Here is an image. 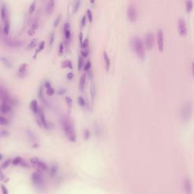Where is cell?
Masks as SVG:
<instances>
[{"instance_id":"6da1fadb","label":"cell","mask_w":194,"mask_h":194,"mask_svg":"<svg viewBox=\"0 0 194 194\" xmlns=\"http://www.w3.org/2000/svg\"><path fill=\"white\" fill-rule=\"evenodd\" d=\"M60 122L62 124V130L64 133V134L71 142L76 141V134L75 131H74V126L71 123V120L67 116H62L60 119Z\"/></svg>"},{"instance_id":"7a4b0ae2","label":"cell","mask_w":194,"mask_h":194,"mask_svg":"<svg viewBox=\"0 0 194 194\" xmlns=\"http://www.w3.org/2000/svg\"><path fill=\"white\" fill-rule=\"evenodd\" d=\"M131 44L134 51L136 52V53H137V55L139 58H141V59H143L144 54H145V49H144L143 40L139 38V37L135 36L132 39Z\"/></svg>"},{"instance_id":"3957f363","label":"cell","mask_w":194,"mask_h":194,"mask_svg":"<svg viewBox=\"0 0 194 194\" xmlns=\"http://www.w3.org/2000/svg\"><path fill=\"white\" fill-rule=\"evenodd\" d=\"M30 163H31V165L39 171H46V170H48L47 165L38 158H32L30 159Z\"/></svg>"},{"instance_id":"277c9868","label":"cell","mask_w":194,"mask_h":194,"mask_svg":"<svg viewBox=\"0 0 194 194\" xmlns=\"http://www.w3.org/2000/svg\"><path fill=\"white\" fill-rule=\"evenodd\" d=\"M2 41L6 46L9 47H13V48H18V47H21L22 46V42L21 40L8 38L7 36L4 37L2 39Z\"/></svg>"},{"instance_id":"5b68a950","label":"cell","mask_w":194,"mask_h":194,"mask_svg":"<svg viewBox=\"0 0 194 194\" xmlns=\"http://www.w3.org/2000/svg\"><path fill=\"white\" fill-rule=\"evenodd\" d=\"M127 18L131 21L134 22L137 18V11L134 5H130L127 11Z\"/></svg>"},{"instance_id":"8992f818","label":"cell","mask_w":194,"mask_h":194,"mask_svg":"<svg viewBox=\"0 0 194 194\" xmlns=\"http://www.w3.org/2000/svg\"><path fill=\"white\" fill-rule=\"evenodd\" d=\"M32 181L37 186H43L44 185V179L42 175L38 172H33L31 177Z\"/></svg>"},{"instance_id":"52a82bcc","label":"cell","mask_w":194,"mask_h":194,"mask_svg":"<svg viewBox=\"0 0 194 194\" xmlns=\"http://www.w3.org/2000/svg\"><path fill=\"white\" fill-rule=\"evenodd\" d=\"M178 31L180 35L181 36H186L187 34L186 24L185 20L183 18H180L178 21Z\"/></svg>"},{"instance_id":"ba28073f","label":"cell","mask_w":194,"mask_h":194,"mask_svg":"<svg viewBox=\"0 0 194 194\" xmlns=\"http://www.w3.org/2000/svg\"><path fill=\"white\" fill-rule=\"evenodd\" d=\"M145 43L148 49H152L154 46V34L152 33H148L145 35Z\"/></svg>"},{"instance_id":"9c48e42d","label":"cell","mask_w":194,"mask_h":194,"mask_svg":"<svg viewBox=\"0 0 194 194\" xmlns=\"http://www.w3.org/2000/svg\"><path fill=\"white\" fill-rule=\"evenodd\" d=\"M0 95H1V99L2 102H5V103H8L9 104H12L13 99L9 96V95L8 93V92L5 90H4V88L2 87L0 89Z\"/></svg>"},{"instance_id":"30bf717a","label":"cell","mask_w":194,"mask_h":194,"mask_svg":"<svg viewBox=\"0 0 194 194\" xmlns=\"http://www.w3.org/2000/svg\"><path fill=\"white\" fill-rule=\"evenodd\" d=\"M163 31L162 29H159L157 33V40H158V47L160 52H162L164 49V37H163Z\"/></svg>"},{"instance_id":"8fae6325","label":"cell","mask_w":194,"mask_h":194,"mask_svg":"<svg viewBox=\"0 0 194 194\" xmlns=\"http://www.w3.org/2000/svg\"><path fill=\"white\" fill-rule=\"evenodd\" d=\"M38 117H39V120L41 122V124L43 125V127L46 129H48V123H47L46 121V117H45V115H44V112L41 109V108H40V110L38 111Z\"/></svg>"},{"instance_id":"7c38bea8","label":"cell","mask_w":194,"mask_h":194,"mask_svg":"<svg viewBox=\"0 0 194 194\" xmlns=\"http://www.w3.org/2000/svg\"><path fill=\"white\" fill-rule=\"evenodd\" d=\"M0 110H1L2 113H8V112L12 111L11 104L2 102L1 104V106H0Z\"/></svg>"},{"instance_id":"4fadbf2b","label":"cell","mask_w":194,"mask_h":194,"mask_svg":"<svg viewBox=\"0 0 194 194\" xmlns=\"http://www.w3.org/2000/svg\"><path fill=\"white\" fill-rule=\"evenodd\" d=\"M27 68H28V64L24 63L19 67L18 71V75L19 77H24L27 73Z\"/></svg>"},{"instance_id":"5bb4252c","label":"cell","mask_w":194,"mask_h":194,"mask_svg":"<svg viewBox=\"0 0 194 194\" xmlns=\"http://www.w3.org/2000/svg\"><path fill=\"white\" fill-rule=\"evenodd\" d=\"M64 34L66 40L71 38V26L68 22H65L64 25Z\"/></svg>"},{"instance_id":"9a60e30c","label":"cell","mask_w":194,"mask_h":194,"mask_svg":"<svg viewBox=\"0 0 194 194\" xmlns=\"http://www.w3.org/2000/svg\"><path fill=\"white\" fill-rule=\"evenodd\" d=\"M184 188L186 193H192V183L189 178H186L184 180Z\"/></svg>"},{"instance_id":"2e32d148","label":"cell","mask_w":194,"mask_h":194,"mask_svg":"<svg viewBox=\"0 0 194 194\" xmlns=\"http://www.w3.org/2000/svg\"><path fill=\"white\" fill-rule=\"evenodd\" d=\"M183 111H186V113L183 114V117H186L187 116H190V117H191V113H192V104H186L185 105V107L183 109H182Z\"/></svg>"},{"instance_id":"e0dca14e","label":"cell","mask_w":194,"mask_h":194,"mask_svg":"<svg viewBox=\"0 0 194 194\" xmlns=\"http://www.w3.org/2000/svg\"><path fill=\"white\" fill-rule=\"evenodd\" d=\"M7 18H8L7 8L5 7V5H2V8H1V18H2V21H8Z\"/></svg>"},{"instance_id":"ac0fdd59","label":"cell","mask_w":194,"mask_h":194,"mask_svg":"<svg viewBox=\"0 0 194 194\" xmlns=\"http://www.w3.org/2000/svg\"><path fill=\"white\" fill-rule=\"evenodd\" d=\"M30 108H31V110L33 111V113L37 115L40 108L39 107L38 103H37L36 100H35V99L32 100V102L30 103Z\"/></svg>"},{"instance_id":"d6986e66","label":"cell","mask_w":194,"mask_h":194,"mask_svg":"<svg viewBox=\"0 0 194 194\" xmlns=\"http://www.w3.org/2000/svg\"><path fill=\"white\" fill-rule=\"evenodd\" d=\"M54 5H55V2H54L53 0H50V1H49L46 3V12L48 13V14H50V13L52 12V10L54 8Z\"/></svg>"},{"instance_id":"ffe728a7","label":"cell","mask_w":194,"mask_h":194,"mask_svg":"<svg viewBox=\"0 0 194 194\" xmlns=\"http://www.w3.org/2000/svg\"><path fill=\"white\" fill-rule=\"evenodd\" d=\"M85 84H86V75L85 74H83L80 77V83H79V89L81 92H83L84 88H85Z\"/></svg>"},{"instance_id":"44dd1931","label":"cell","mask_w":194,"mask_h":194,"mask_svg":"<svg viewBox=\"0 0 194 194\" xmlns=\"http://www.w3.org/2000/svg\"><path fill=\"white\" fill-rule=\"evenodd\" d=\"M38 27H39V24H38V22H37V21L33 22V24H32V26H31V28H30V29L28 30V35H30V36H33V35L35 33L36 29L38 28Z\"/></svg>"},{"instance_id":"7402d4cb","label":"cell","mask_w":194,"mask_h":194,"mask_svg":"<svg viewBox=\"0 0 194 194\" xmlns=\"http://www.w3.org/2000/svg\"><path fill=\"white\" fill-rule=\"evenodd\" d=\"M103 57H104V60H105V67H106V70L108 71L110 68V65H111V63H110V59L109 58L108 56V54L107 52L104 51L103 52Z\"/></svg>"},{"instance_id":"603a6c76","label":"cell","mask_w":194,"mask_h":194,"mask_svg":"<svg viewBox=\"0 0 194 194\" xmlns=\"http://www.w3.org/2000/svg\"><path fill=\"white\" fill-rule=\"evenodd\" d=\"M9 28H10V23L8 21H5V24L3 27V33H5V36H7L9 33Z\"/></svg>"},{"instance_id":"cb8c5ba5","label":"cell","mask_w":194,"mask_h":194,"mask_svg":"<svg viewBox=\"0 0 194 194\" xmlns=\"http://www.w3.org/2000/svg\"><path fill=\"white\" fill-rule=\"evenodd\" d=\"M193 2L192 1H187L186 2V12L188 13H190L193 10Z\"/></svg>"},{"instance_id":"d4e9b609","label":"cell","mask_w":194,"mask_h":194,"mask_svg":"<svg viewBox=\"0 0 194 194\" xmlns=\"http://www.w3.org/2000/svg\"><path fill=\"white\" fill-rule=\"evenodd\" d=\"M90 96H91V98L92 99H94L95 98V96H96V86H95L94 83H92L91 84V87H90Z\"/></svg>"},{"instance_id":"484cf974","label":"cell","mask_w":194,"mask_h":194,"mask_svg":"<svg viewBox=\"0 0 194 194\" xmlns=\"http://www.w3.org/2000/svg\"><path fill=\"white\" fill-rule=\"evenodd\" d=\"M62 67H68L70 69H72L73 68V66H72V63L70 60H66V61H64L62 64Z\"/></svg>"},{"instance_id":"4316f807","label":"cell","mask_w":194,"mask_h":194,"mask_svg":"<svg viewBox=\"0 0 194 194\" xmlns=\"http://www.w3.org/2000/svg\"><path fill=\"white\" fill-rule=\"evenodd\" d=\"M1 59H2V63L4 64L6 67H12V62H10V61H9L8 59H6V58L2 56Z\"/></svg>"},{"instance_id":"83f0119b","label":"cell","mask_w":194,"mask_h":194,"mask_svg":"<svg viewBox=\"0 0 194 194\" xmlns=\"http://www.w3.org/2000/svg\"><path fill=\"white\" fill-rule=\"evenodd\" d=\"M77 103L78 104H79L80 106H82V107H85V106H87V103H86V101H85L84 99L82 97V96H78L77 98Z\"/></svg>"},{"instance_id":"f1b7e54d","label":"cell","mask_w":194,"mask_h":194,"mask_svg":"<svg viewBox=\"0 0 194 194\" xmlns=\"http://www.w3.org/2000/svg\"><path fill=\"white\" fill-rule=\"evenodd\" d=\"M83 59L82 56H79L78 58V62H77V69L80 71L83 67Z\"/></svg>"},{"instance_id":"f546056e","label":"cell","mask_w":194,"mask_h":194,"mask_svg":"<svg viewBox=\"0 0 194 194\" xmlns=\"http://www.w3.org/2000/svg\"><path fill=\"white\" fill-rule=\"evenodd\" d=\"M23 161L21 157H19V156H17L14 159L12 160V164L14 165H21V162Z\"/></svg>"},{"instance_id":"4dcf8cb0","label":"cell","mask_w":194,"mask_h":194,"mask_svg":"<svg viewBox=\"0 0 194 194\" xmlns=\"http://www.w3.org/2000/svg\"><path fill=\"white\" fill-rule=\"evenodd\" d=\"M36 43H37V40L36 39H33L30 42V43L28 44V49H32L33 47H35L36 46Z\"/></svg>"},{"instance_id":"1f68e13d","label":"cell","mask_w":194,"mask_h":194,"mask_svg":"<svg viewBox=\"0 0 194 194\" xmlns=\"http://www.w3.org/2000/svg\"><path fill=\"white\" fill-rule=\"evenodd\" d=\"M80 3H81L80 0H77V1L75 2V3H74V5L73 6V12H77V10L79 9V8H80Z\"/></svg>"},{"instance_id":"d6a6232c","label":"cell","mask_w":194,"mask_h":194,"mask_svg":"<svg viewBox=\"0 0 194 194\" xmlns=\"http://www.w3.org/2000/svg\"><path fill=\"white\" fill-rule=\"evenodd\" d=\"M54 40H55V33L54 32H52L51 33V34L49 35V46H52V43L54 42Z\"/></svg>"},{"instance_id":"836d02e7","label":"cell","mask_w":194,"mask_h":194,"mask_svg":"<svg viewBox=\"0 0 194 194\" xmlns=\"http://www.w3.org/2000/svg\"><path fill=\"white\" fill-rule=\"evenodd\" d=\"M61 18H62V15H59L56 17V18L55 19V21H54V23H53V26L54 27H57L58 25L59 24V22L61 21Z\"/></svg>"},{"instance_id":"e575fe53","label":"cell","mask_w":194,"mask_h":194,"mask_svg":"<svg viewBox=\"0 0 194 194\" xmlns=\"http://www.w3.org/2000/svg\"><path fill=\"white\" fill-rule=\"evenodd\" d=\"M65 101H66V103L67 105V106L69 108H71L72 106V104H73V101L71 99V98L70 96H66L65 97Z\"/></svg>"},{"instance_id":"d590c367","label":"cell","mask_w":194,"mask_h":194,"mask_svg":"<svg viewBox=\"0 0 194 194\" xmlns=\"http://www.w3.org/2000/svg\"><path fill=\"white\" fill-rule=\"evenodd\" d=\"M44 46H45V42H44V41H42L41 43H40V46H39L38 49H37V51L35 52V55H36L37 53H38L39 52H40V51H42V50L44 49Z\"/></svg>"},{"instance_id":"8d00e7d4","label":"cell","mask_w":194,"mask_h":194,"mask_svg":"<svg viewBox=\"0 0 194 194\" xmlns=\"http://www.w3.org/2000/svg\"><path fill=\"white\" fill-rule=\"evenodd\" d=\"M8 123H9V121H8V119L5 118L3 116L0 117V124H1L2 125H6V124H8Z\"/></svg>"},{"instance_id":"74e56055","label":"cell","mask_w":194,"mask_h":194,"mask_svg":"<svg viewBox=\"0 0 194 194\" xmlns=\"http://www.w3.org/2000/svg\"><path fill=\"white\" fill-rule=\"evenodd\" d=\"M88 45H89V40H88V39H85L83 40V42L82 43V45H80L81 47H82V49H87V47H88Z\"/></svg>"},{"instance_id":"f35d334b","label":"cell","mask_w":194,"mask_h":194,"mask_svg":"<svg viewBox=\"0 0 194 194\" xmlns=\"http://www.w3.org/2000/svg\"><path fill=\"white\" fill-rule=\"evenodd\" d=\"M36 8V2L33 1L31 4L30 5V8H29V12L30 13H33V11H34V9Z\"/></svg>"},{"instance_id":"ab89813d","label":"cell","mask_w":194,"mask_h":194,"mask_svg":"<svg viewBox=\"0 0 194 194\" xmlns=\"http://www.w3.org/2000/svg\"><path fill=\"white\" fill-rule=\"evenodd\" d=\"M9 135V132L7 131V130H5V129H2L1 131V134H0V136H1V137H7V136Z\"/></svg>"},{"instance_id":"60d3db41","label":"cell","mask_w":194,"mask_h":194,"mask_svg":"<svg viewBox=\"0 0 194 194\" xmlns=\"http://www.w3.org/2000/svg\"><path fill=\"white\" fill-rule=\"evenodd\" d=\"M28 136L30 139H31V140H34L35 139V136L34 134H33V132L30 130H28Z\"/></svg>"},{"instance_id":"b9f144b4","label":"cell","mask_w":194,"mask_h":194,"mask_svg":"<svg viewBox=\"0 0 194 194\" xmlns=\"http://www.w3.org/2000/svg\"><path fill=\"white\" fill-rule=\"evenodd\" d=\"M87 14L88 19H89V21L91 22L92 21H93V15H92V12H91L90 9L87 10Z\"/></svg>"},{"instance_id":"7bdbcfd3","label":"cell","mask_w":194,"mask_h":194,"mask_svg":"<svg viewBox=\"0 0 194 194\" xmlns=\"http://www.w3.org/2000/svg\"><path fill=\"white\" fill-rule=\"evenodd\" d=\"M90 136V131L89 130H85L83 131V137H84V139H88Z\"/></svg>"},{"instance_id":"ee69618b","label":"cell","mask_w":194,"mask_h":194,"mask_svg":"<svg viewBox=\"0 0 194 194\" xmlns=\"http://www.w3.org/2000/svg\"><path fill=\"white\" fill-rule=\"evenodd\" d=\"M10 162H11V160L10 159L5 160V161L3 162V164L2 165V168H6L10 165Z\"/></svg>"},{"instance_id":"f6af8a7d","label":"cell","mask_w":194,"mask_h":194,"mask_svg":"<svg viewBox=\"0 0 194 194\" xmlns=\"http://www.w3.org/2000/svg\"><path fill=\"white\" fill-rule=\"evenodd\" d=\"M64 52V44L62 43H60L59 45V55H62Z\"/></svg>"},{"instance_id":"bcb514c9","label":"cell","mask_w":194,"mask_h":194,"mask_svg":"<svg viewBox=\"0 0 194 194\" xmlns=\"http://www.w3.org/2000/svg\"><path fill=\"white\" fill-rule=\"evenodd\" d=\"M80 54L82 55H81L82 57H85V58H86V57H87L88 54H89V51L87 50V49H83V50L80 51Z\"/></svg>"},{"instance_id":"7dc6e473","label":"cell","mask_w":194,"mask_h":194,"mask_svg":"<svg viewBox=\"0 0 194 194\" xmlns=\"http://www.w3.org/2000/svg\"><path fill=\"white\" fill-rule=\"evenodd\" d=\"M46 93H47V94L49 95V96H52V95L54 94V93H55V90H54L52 87L49 88V89H47Z\"/></svg>"},{"instance_id":"c3c4849f","label":"cell","mask_w":194,"mask_h":194,"mask_svg":"<svg viewBox=\"0 0 194 194\" xmlns=\"http://www.w3.org/2000/svg\"><path fill=\"white\" fill-rule=\"evenodd\" d=\"M56 171H57V167L56 166H55V165H53L52 168H51V169H50V174H51V175H54L55 174V172H56Z\"/></svg>"},{"instance_id":"681fc988","label":"cell","mask_w":194,"mask_h":194,"mask_svg":"<svg viewBox=\"0 0 194 194\" xmlns=\"http://www.w3.org/2000/svg\"><path fill=\"white\" fill-rule=\"evenodd\" d=\"M90 67H91V63H90V61H88V62L86 63V64H85V66H84V71H87L90 68Z\"/></svg>"},{"instance_id":"f907efd6","label":"cell","mask_w":194,"mask_h":194,"mask_svg":"<svg viewBox=\"0 0 194 194\" xmlns=\"http://www.w3.org/2000/svg\"><path fill=\"white\" fill-rule=\"evenodd\" d=\"M86 23H87V17L83 15L82 17V20H81V26L82 27H84L86 25Z\"/></svg>"},{"instance_id":"816d5d0a","label":"cell","mask_w":194,"mask_h":194,"mask_svg":"<svg viewBox=\"0 0 194 194\" xmlns=\"http://www.w3.org/2000/svg\"><path fill=\"white\" fill-rule=\"evenodd\" d=\"M67 79H68V80L73 79V77H74V74H73L72 72L67 73Z\"/></svg>"},{"instance_id":"f5cc1de1","label":"cell","mask_w":194,"mask_h":194,"mask_svg":"<svg viewBox=\"0 0 194 194\" xmlns=\"http://www.w3.org/2000/svg\"><path fill=\"white\" fill-rule=\"evenodd\" d=\"M21 165L23 166V167H24V168H29V164H28L25 161H22L21 163Z\"/></svg>"},{"instance_id":"db71d44e","label":"cell","mask_w":194,"mask_h":194,"mask_svg":"<svg viewBox=\"0 0 194 194\" xmlns=\"http://www.w3.org/2000/svg\"><path fill=\"white\" fill-rule=\"evenodd\" d=\"M79 37H80V45H82V43L83 42V33L82 32L80 33Z\"/></svg>"},{"instance_id":"11a10c76","label":"cell","mask_w":194,"mask_h":194,"mask_svg":"<svg viewBox=\"0 0 194 194\" xmlns=\"http://www.w3.org/2000/svg\"><path fill=\"white\" fill-rule=\"evenodd\" d=\"M45 87H46V89H49V88L52 87H51V83L49 82V81H46V82L45 83Z\"/></svg>"},{"instance_id":"9f6ffc18","label":"cell","mask_w":194,"mask_h":194,"mask_svg":"<svg viewBox=\"0 0 194 194\" xmlns=\"http://www.w3.org/2000/svg\"><path fill=\"white\" fill-rule=\"evenodd\" d=\"M64 93H65V90L64 89H61V90H59V95H63Z\"/></svg>"},{"instance_id":"6f0895ef","label":"cell","mask_w":194,"mask_h":194,"mask_svg":"<svg viewBox=\"0 0 194 194\" xmlns=\"http://www.w3.org/2000/svg\"><path fill=\"white\" fill-rule=\"evenodd\" d=\"M2 191H3V193L5 194L6 193H7V190H5V186L2 185Z\"/></svg>"},{"instance_id":"680465c9","label":"cell","mask_w":194,"mask_h":194,"mask_svg":"<svg viewBox=\"0 0 194 194\" xmlns=\"http://www.w3.org/2000/svg\"><path fill=\"white\" fill-rule=\"evenodd\" d=\"M1 179H2V180L4 179V174H3L2 172H1Z\"/></svg>"}]
</instances>
